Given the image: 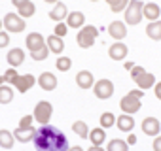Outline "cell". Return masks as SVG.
Listing matches in <instances>:
<instances>
[{
  "mask_svg": "<svg viewBox=\"0 0 161 151\" xmlns=\"http://www.w3.org/2000/svg\"><path fill=\"white\" fill-rule=\"evenodd\" d=\"M36 151H68V140L53 125H42L36 128V136L32 140Z\"/></svg>",
  "mask_w": 161,
  "mask_h": 151,
  "instance_id": "cell-1",
  "label": "cell"
},
{
  "mask_svg": "<svg viewBox=\"0 0 161 151\" xmlns=\"http://www.w3.org/2000/svg\"><path fill=\"white\" fill-rule=\"evenodd\" d=\"M142 10H144V2H140V0H129V6L125 8V25H138L144 15H142Z\"/></svg>",
  "mask_w": 161,
  "mask_h": 151,
  "instance_id": "cell-2",
  "label": "cell"
},
{
  "mask_svg": "<svg viewBox=\"0 0 161 151\" xmlns=\"http://www.w3.org/2000/svg\"><path fill=\"white\" fill-rule=\"evenodd\" d=\"M51 115H53V106H51V102H47V100H40V102L34 106L32 117H34V121L40 123V127H42V125H49Z\"/></svg>",
  "mask_w": 161,
  "mask_h": 151,
  "instance_id": "cell-3",
  "label": "cell"
},
{
  "mask_svg": "<svg viewBox=\"0 0 161 151\" xmlns=\"http://www.w3.org/2000/svg\"><path fill=\"white\" fill-rule=\"evenodd\" d=\"M2 23H4V29L10 30V32H23V30L27 29L25 19H23L21 15H17V13H8V15H4Z\"/></svg>",
  "mask_w": 161,
  "mask_h": 151,
  "instance_id": "cell-4",
  "label": "cell"
},
{
  "mask_svg": "<svg viewBox=\"0 0 161 151\" xmlns=\"http://www.w3.org/2000/svg\"><path fill=\"white\" fill-rule=\"evenodd\" d=\"M93 93L99 100H108L114 95V83L110 80H99L93 85Z\"/></svg>",
  "mask_w": 161,
  "mask_h": 151,
  "instance_id": "cell-5",
  "label": "cell"
},
{
  "mask_svg": "<svg viewBox=\"0 0 161 151\" xmlns=\"http://www.w3.org/2000/svg\"><path fill=\"white\" fill-rule=\"evenodd\" d=\"M119 108H121L123 113H127V115H135L136 112H140L142 104H140L138 98H135V96H131V95H125V96L119 100Z\"/></svg>",
  "mask_w": 161,
  "mask_h": 151,
  "instance_id": "cell-6",
  "label": "cell"
},
{
  "mask_svg": "<svg viewBox=\"0 0 161 151\" xmlns=\"http://www.w3.org/2000/svg\"><path fill=\"white\" fill-rule=\"evenodd\" d=\"M25 45H27L29 53H34V51H40L42 47H47V45H46V38H44L40 32H31V34H27Z\"/></svg>",
  "mask_w": 161,
  "mask_h": 151,
  "instance_id": "cell-7",
  "label": "cell"
},
{
  "mask_svg": "<svg viewBox=\"0 0 161 151\" xmlns=\"http://www.w3.org/2000/svg\"><path fill=\"white\" fill-rule=\"evenodd\" d=\"M76 85H78L80 89H84V91L93 89V85H95V78H93V74H91L89 70H80V72H78V76H76Z\"/></svg>",
  "mask_w": 161,
  "mask_h": 151,
  "instance_id": "cell-8",
  "label": "cell"
},
{
  "mask_svg": "<svg viewBox=\"0 0 161 151\" xmlns=\"http://www.w3.org/2000/svg\"><path fill=\"white\" fill-rule=\"evenodd\" d=\"M36 83H38V80L34 78L32 74H25V76H19V80H17V83H15L14 87H15L19 93H23V95H25V93H27V91H31Z\"/></svg>",
  "mask_w": 161,
  "mask_h": 151,
  "instance_id": "cell-9",
  "label": "cell"
},
{
  "mask_svg": "<svg viewBox=\"0 0 161 151\" xmlns=\"http://www.w3.org/2000/svg\"><path fill=\"white\" fill-rule=\"evenodd\" d=\"M140 128H142V132H144L146 136H157L159 130H161V123H159L155 117H146V119H142Z\"/></svg>",
  "mask_w": 161,
  "mask_h": 151,
  "instance_id": "cell-10",
  "label": "cell"
},
{
  "mask_svg": "<svg viewBox=\"0 0 161 151\" xmlns=\"http://www.w3.org/2000/svg\"><path fill=\"white\" fill-rule=\"evenodd\" d=\"M38 85H40L42 91H55L57 89V78L51 72H44L38 78Z\"/></svg>",
  "mask_w": 161,
  "mask_h": 151,
  "instance_id": "cell-11",
  "label": "cell"
},
{
  "mask_svg": "<svg viewBox=\"0 0 161 151\" xmlns=\"http://www.w3.org/2000/svg\"><path fill=\"white\" fill-rule=\"evenodd\" d=\"M108 32H110V36H112L116 42H119V40H123V38L127 36V25L121 23V21H112V23L108 25Z\"/></svg>",
  "mask_w": 161,
  "mask_h": 151,
  "instance_id": "cell-12",
  "label": "cell"
},
{
  "mask_svg": "<svg viewBox=\"0 0 161 151\" xmlns=\"http://www.w3.org/2000/svg\"><path fill=\"white\" fill-rule=\"evenodd\" d=\"M127 53H129V49H127V45L123 42H116L114 45L108 47V57L112 60H123L127 57Z\"/></svg>",
  "mask_w": 161,
  "mask_h": 151,
  "instance_id": "cell-13",
  "label": "cell"
},
{
  "mask_svg": "<svg viewBox=\"0 0 161 151\" xmlns=\"http://www.w3.org/2000/svg\"><path fill=\"white\" fill-rule=\"evenodd\" d=\"M6 60H8V64H10L12 68H17V66H21V64L25 62V51H23L21 47H14V49L8 51Z\"/></svg>",
  "mask_w": 161,
  "mask_h": 151,
  "instance_id": "cell-14",
  "label": "cell"
},
{
  "mask_svg": "<svg viewBox=\"0 0 161 151\" xmlns=\"http://www.w3.org/2000/svg\"><path fill=\"white\" fill-rule=\"evenodd\" d=\"M142 15H144V17H146L150 23H153V21H159V17H161V8H159L155 2H148V4H144Z\"/></svg>",
  "mask_w": 161,
  "mask_h": 151,
  "instance_id": "cell-15",
  "label": "cell"
},
{
  "mask_svg": "<svg viewBox=\"0 0 161 151\" xmlns=\"http://www.w3.org/2000/svg\"><path fill=\"white\" fill-rule=\"evenodd\" d=\"M66 17H68V10H66V4L63 2H57L49 12V19H53L55 23H63V19Z\"/></svg>",
  "mask_w": 161,
  "mask_h": 151,
  "instance_id": "cell-16",
  "label": "cell"
},
{
  "mask_svg": "<svg viewBox=\"0 0 161 151\" xmlns=\"http://www.w3.org/2000/svg\"><path fill=\"white\" fill-rule=\"evenodd\" d=\"M46 45H47L49 53H55V55H61V53L64 51L63 38H59V36H55V34H51V36L46 38Z\"/></svg>",
  "mask_w": 161,
  "mask_h": 151,
  "instance_id": "cell-17",
  "label": "cell"
},
{
  "mask_svg": "<svg viewBox=\"0 0 161 151\" xmlns=\"http://www.w3.org/2000/svg\"><path fill=\"white\" fill-rule=\"evenodd\" d=\"M116 127H118V130H121V132H131V130L135 128V119H133V115L121 113L119 117H116Z\"/></svg>",
  "mask_w": 161,
  "mask_h": 151,
  "instance_id": "cell-18",
  "label": "cell"
},
{
  "mask_svg": "<svg viewBox=\"0 0 161 151\" xmlns=\"http://www.w3.org/2000/svg\"><path fill=\"white\" fill-rule=\"evenodd\" d=\"M14 136H15V142L27 143V142H32V140H34L36 128H34V127H31V128H15V130H14Z\"/></svg>",
  "mask_w": 161,
  "mask_h": 151,
  "instance_id": "cell-19",
  "label": "cell"
},
{
  "mask_svg": "<svg viewBox=\"0 0 161 151\" xmlns=\"http://www.w3.org/2000/svg\"><path fill=\"white\" fill-rule=\"evenodd\" d=\"M86 21V15L82 12H70L66 17V27L68 29H82Z\"/></svg>",
  "mask_w": 161,
  "mask_h": 151,
  "instance_id": "cell-20",
  "label": "cell"
},
{
  "mask_svg": "<svg viewBox=\"0 0 161 151\" xmlns=\"http://www.w3.org/2000/svg\"><path fill=\"white\" fill-rule=\"evenodd\" d=\"M76 42H78V45H80V47L89 49V47L95 44V36H93L91 32H87L86 29H82V30L78 32V36H76Z\"/></svg>",
  "mask_w": 161,
  "mask_h": 151,
  "instance_id": "cell-21",
  "label": "cell"
},
{
  "mask_svg": "<svg viewBox=\"0 0 161 151\" xmlns=\"http://www.w3.org/2000/svg\"><path fill=\"white\" fill-rule=\"evenodd\" d=\"M136 85H138V89L140 91H146V89H150V87H153L155 85V76L153 74H150V72H144L140 78L135 81Z\"/></svg>",
  "mask_w": 161,
  "mask_h": 151,
  "instance_id": "cell-22",
  "label": "cell"
},
{
  "mask_svg": "<svg viewBox=\"0 0 161 151\" xmlns=\"http://www.w3.org/2000/svg\"><path fill=\"white\" fill-rule=\"evenodd\" d=\"M146 36L153 42H159L161 40V19L159 21H153V23H148L146 27Z\"/></svg>",
  "mask_w": 161,
  "mask_h": 151,
  "instance_id": "cell-23",
  "label": "cell"
},
{
  "mask_svg": "<svg viewBox=\"0 0 161 151\" xmlns=\"http://www.w3.org/2000/svg\"><path fill=\"white\" fill-rule=\"evenodd\" d=\"M14 143H15L14 132H10L6 128H0V147H2V149H12Z\"/></svg>",
  "mask_w": 161,
  "mask_h": 151,
  "instance_id": "cell-24",
  "label": "cell"
},
{
  "mask_svg": "<svg viewBox=\"0 0 161 151\" xmlns=\"http://www.w3.org/2000/svg\"><path fill=\"white\" fill-rule=\"evenodd\" d=\"M89 140H91V145H103V143L106 142V132H104V128H101V127L91 128Z\"/></svg>",
  "mask_w": 161,
  "mask_h": 151,
  "instance_id": "cell-25",
  "label": "cell"
},
{
  "mask_svg": "<svg viewBox=\"0 0 161 151\" xmlns=\"http://www.w3.org/2000/svg\"><path fill=\"white\" fill-rule=\"evenodd\" d=\"M72 130L80 136V138H89V132H91V128L86 125V121H74L72 123Z\"/></svg>",
  "mask_w": 161,
  "mask_h": 151,
  "instance_id": "cell-26",
  "label": "cell"
},
{
  "mask_svg": "<svg viewBox=\"0 0 161 151\" xmlns=\"http://www.w3.org/2000/svg\"><path fill=\"white\" fill-rule=\"evenodd\" d=\"M106 151H129V145L125 140H119V138H114L106 143Z\"/></svg>",
  "mask_w": 161,
  "mask_h": 151,
  "instance_id": "cell-27",
  "label": "cell"
},
{
  "mask_svg": "<svg viewBox=\"0 0 161 151\" xmlns=\"http://www.w3.org/2000/svg\"><path fill=\"white\" fill-rule=\"evenodd\" d=\"M14 100V89L12 85H2L0 87V104H10Z\"/></svg>",
  "mask_w": 161,
  "mask_h": 151,
  "instance_id": "cell-28",
  "label": "cell"
},
{
  "mask_svg": "<svg viewBox=\"0 0 161 151\" xmlns=\"http://www.w3.org/2000/svg\"><path fill=\"white\" fill-rule=\"evenodd\" d=\"M99 121H101V128H110L116 125V115L112 112H104V113H101Z\"/></svg>",
  "mask_w": 161,
  "mask_h": 151,
  "instance_id": "cell-29",
  "label": "cell"
},
{
  "mask_svg": "<svg viewBox=\"0 0 161 151\" xmlns=\"http://www.w3.org/2000/svg\"><path fill=\"white\" fill-rule=\"evenodd\" d=\"M36 13V6L31 2V0H29V2L25 4V6H21L19 10H17V15H21L23 19H27V17H32Z\"/></svg>",
  "mask_w": 161,
  "mask_h": 151,
  "instance_id": "cell-30",
  "label": "cell"
},
{
  "mask_svg": "<svg viewBox=\"0 0 161 151\" xmlns=\"http://www.w3.org/2000/svg\"><path fill=\"white\" fill-rule=\"evenodd\" d=\"M55 66H57L59 72H66V70L72 68V60H70V57H59L55 60Z\"/></svg>",
  "mask_w": 161,
  "mask_h": 151,
  "instance_id": "cell-31",
  "label": "cell"
},
{
  "mask_svg": "<svg viewBox=\"0 0 161 151\" xmlns=\"http://www.w3.org/2000/svg\"><path fill=\"white\" fill-rule=\"evenodd\" d=\"M4 80H6V83H8V85H15V83H17V80H19L17 70H15V68H8V70L4 72Z\"/></svg>",
  "mask_w": 161,
  "mask_h": 151,
  "instance_id": "cell-32",
  "label": "cell"
},
{
  "mask_svg": "<svg viewBox=\"0 0 161 151\" xmlns=\"http://www.w3.org/2000/svg\"><path fill=\"white\" fill-rule=\"evenodd\" d=\"M47 55H49V49H47V47H42L40 51L31 53V59H32V60H46V59H47Z\"/></svg>",
  "mask_w": 161,
  "mask_h": 151,
  "instance_id": "cell-33",
  "label": "cell"
},
{
  "mask_svg": "<svg viewBox=\"0 0 161 151\" xmlns=\"http://www.w3.org/2000/svg\"><path fill=\"white\" fill-rule=\"evenodd\" d=\"M127 6H129V0H118L114 6H110V10H112L114 13H119V12H125Z\"/></svg>",
  "mask_w": 161,
  "mask_h": 151,
  "instance_id": "cell-34",
  "label": "cell"
},
{
  "mask_svg": "<svg viewBox=\"0 0 161 151\" xmlns=\"http://www.w3.org/2000/svg\"><path fill=\"white\" fill-rule=\"evenodd\" d=\"M32 121H34V117H32V115H25V117H21V121H19V127H17V128H31V127H32Z\"/></svg>",
  "mask_w": 161,
  "mask_h": 151,
  "instance_id": "cell-35",
  "label": "cell"
},
{
  "mask_svg": "<svg viewBox=\"0 0 161 151\" xmlns=\"http://www.w3.org/2000/svg\"><path fill=\"white\" fill-rule=\"evenodd\" d=\"M66 32H68V27H66V23H57V25H55V36L63 38Z\"/></svg>",
  "mask_w": 161,
  "mask_h": 151,
  "instance_id": "cell-36",
  "label": "cell"
},
{
  "mask_svg": "<svg viewBox=\"0 0 161 151\" xmlns=\"http://www.w3.org/2000/svg\"><path fill=\"white\" fill-rule=\"evenodd\" d=\"M10 45V34L6 30H0V47H6Z\"/></svg>",
  "mask_w": 161,
  "mask_h": 151,
  "instance_id": "cell-37",
  "label": "cell"
},
{
  "mask_svg": "<svg viewBox=\"0 0 161 151\" xmlns=\"http://www.w3.org/2000/svg\"><path fill=\"white\" fill-rule=\"evenodd\" d=\"M144 72H146V70H144V68H142V66H135V68H133V70H131V78H133V80H135V81H136V80H138V78H140V76H142V74H144Z\"/></svg>",
  "mask_w": 161,
  "mask_h": 151,
  "instance_id": "cell-38",
  "label": "cell"
},
{
  "mask_svg": "<svg viewBox=\"0 0 161 151\" xmlns=\"http://www.w3.org/2000/svg\"><path fill=\"white\" fill-rule=\"evenodd\" d=\"M152 149H153V151H161V136H155V138H153Z\"/></svg>",
  "mask_w": 161,
  "mask_h": 151,
  "instance_id": "cell-39",
  "label": "cell"
},
{
  "mask_svg": "<svg viewBox=\"0 0 161 151\" xmlns=\"http://www.w3.org/2000/svg\"><path fill=\"white\" fill-rule=\"evenodd\" d=\"M153 93H155V98H157V100H161V81L153 85Z\"/></svg>",
  "mask_w": 161,
  "mask_h": 151,
  "instance_id": "cell-40",
  "label": "cell"
},
{
  "mask_svg": "<svg viewBox=\"0 0 161 151\" xmlns=\"http://www.w3.org/2000/svg\"><path fill=\"white\" fill-rule=\"evenodd\" d=\"M129 95H131V96H135V98H138V100H140V98H142V95H144V91H140V89H133V91H131V93H129Z\"/></svg>",
  "mask_w": 161,
  "mask_h": 151,
  "instance_id": "cell-41",
  "label": "cell"
},
{
  "mask_svg": "<svg viewBox=\"0 0 161 151\" xmlns=\"http://www.w3.org/2000/svg\"><path fill=\"white\" fill-rule=\"evenodd\" d=\"M27 2H29V0H12V4H14V6H15V8H17V10H19V8H21V6H25V4H27Z\"/></svg>",
  "mask_w": 161,
  "mask_h": 151,
  "instance_id": "cell-42",
  "label": "cell"
},
{
  "mask_svg": "<svg viewBox=\"0 0 161 151\" xmlns=\"http://www.w3.org/2000/svg\"><path fill=\"white\" fill-rule=\"evenodd\" d=\"M125 142H127V145H135V143H136V136H135V134H131V136H127V140H125Z\"/></svg>",
  "mask_w": 161,
  "mask_h": 151,
  "instance_id": "cell-43",
  "label": "cell"
},
{
  "mask_svg": "<svg viewBox=\"0 0 161 151\" xmlns=\"http://www.w3.org/2000/svg\"><path fill=\"white\" fill-rule=\"evenodd\" d=\"M87 151H106V149H104L103 145H91V147H89Z\"/></svg>",
  "mask_w": 161,
  "mask_h": 151,
  "instance_id": "cell-44",
  "label": "cell"
},
{
  "mask_svg": "<svg viewBox=\"0 0 161 151\" xmlns=\"http://www.w3.org/2000/svg\"><path fill=\"white\" fill-rule=\"evenodd\" d=\"M68 151H84V147H82V145H70Z\"/></svg>",
  "mask_w": 161,
  "mask_h": 151,
  "instance_id": "cell-45",
  "label": "cell"
},
{
  "mask_svg": "<svg viewBox=\"0 0 161 151\" xmlns=\"http://www.w3.org/2000/svg\"><path fill=\"white\" fill-rule=\"evenodd\" d=\"M123 66H125V70H133V68H135V64H133V60H127V62H125Z\"/></svg>",
  "mask_w": 161,
  "mask_h": 151,
  "instance_id": "cell-46",
  "label": "cell"
},
{
  "mask_svg": "<svg viewBox=\"0 0 161 151\" xmlns=\"http://www.w3.org/2000/svg\"><path fill=\"white\" fill-rule=\"evenodd\" d=\"M2 85H6V80H4V76H0V87Z\"/></svg>",
  "mask_w": 161,
  "mask_h": 151,
  "instance_id": "cell-47",
  "label": "cell"
},
{
  "mask_svg": "<svg viewBox=\"0 0 161 151\" xmlns=\"http://www.w3.org/2000/svg\"><path fill=\"white\" fill-rule=\"evenodd\" d=\"M44 2H47V4H57L59 0H44Z\"/></svg>",
  "mask_w": 161,
  "mask_h": 151,
  "instance_id": "cell-48",
  "label": "cell"
},
{
  "mask_svg": "<svg viewBox=\"0 0 161 151\" xmlns=\"http://www.w3.org/2000/svg\"><path fill=\"white\" fill-rule=\"evenodd\" d=\"M106 2H108V6H114V4L118 2V0H106Z\"/></svg>",
  "mask_w": 161,
  "mask_h": 151,
  "instance_id": "cell-49",
  "label": "cell"
},
{
  "mask_svg": "<svg viewBox=\"0 0 161 151\" xmlns=\"http://www.w3.org/2000/svg\"><path fill=\"white\" fill-rule=\"evenodd\" d=\"M2 27H4V23H2V19H0V30H2Z\"/></svg>",
  "mask_w": 161,
  "mask_h": 151,
  "instance_id": "cell-50",
  "label": "cell"
},
{
  "mask_svg": "<svg viewBox=\"0 0 161 151\" xmlns=\"http://www.w3.org/2000/svg\"><path fill=\"white\" fill-rule=\"evenodd\" d=\"M91 2H97V0H91Z\"/></svg>",
  "mask_w": 161,
  "mask_h": 151,
  "instance_id": "cell-51",
  "label": "cell"
},
{
  "mask_svg": "<svg viewBox=\"0 0 161 151\" xmlns=\"http://www.w3.org/2000/svg\"><path fill=\"white\" fill-rule=\"evenodd\" d=\"M140 2H142V0H140Z\"/></svg>",
  "mask_w": 161,
  "mask_h": 151,
  "instance_id": "cell-52",
  "label": "cell"
}]
</instances>
